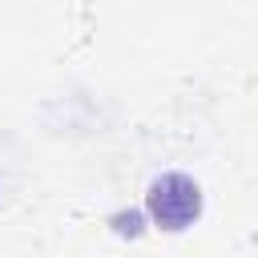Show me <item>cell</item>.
Segmentation results:
<instances>
[{"instance_id": "1", "label": "cell", "mask_w": 258, "mask_h": 258, "mask_svg": "<svg viewBox=\"0 0 258 258\" xmlns=\"http://www.w3.org/2000/svg\"><path fill=\"white\" fill-rule=\"evenodd\" d=\"M202 214H206V194H202V185H198L189 173L165 169V173H157V177L149 181V189H145V218H149L157 230L181 234V230H189Z\"/></svg>"}]
</instances>
